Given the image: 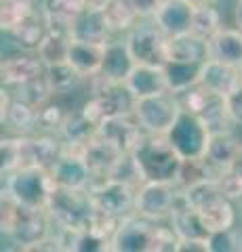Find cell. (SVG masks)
<instances>
[{
    "label": "cell",
    "mask_w": 242,
    "mask_h": 252,
    "mask_svg": "<svg viewBox=\"0 0 242 252\" xmlns=\"http://www.w3.org/2000/svg\"><path fill=\"white\" fill-rule=\"evenodd\" d=\"M177 242L179 238L171 225L165 227L139 215L122 219L112 233L114 252H175Z\"/></svg>",
    "instance_id": "1"
},
{
    "label": "cell",
    "mask_w": 242,
    "mask_h": 252,
    "mask_svg": "<svg viewBox=\"0 0 242 252\" xmlns=\"http://www.w3.org/2000/svg\"><path fill=\"white\" fill-rule=\"evenodd\" d=\"M133 160H135L143 181H165L177 183L183 168V158L171 145L167 135H152L143 132L137 145L133 147Z\"/></svg>",
    "instance_id": "2"
},
{
    "label": "cell",
    "mask_w": 242,
    "mask_h": 252,
    "mask_svg": "<svg viewBox=\"0 0 242 252\" xmlns=\"http://www.w3.org/2000/svg\"><path fill=\"white\" fill-rule=\"evenodd\" d=\"M53 219L46 208H28L2 195V233L21 250H32L49 235H53Z\"/></svg>",
    "instance_id": "3"
},
{
    "label": "cell",
    "mask_w": 242,
    "mask_h": 252,
    "mask_svg": "<svg viewBox=\"0 0 242 252\" xmlns=\"http://www.w3.org/2000/svg\"><path fill=\"white\" fill-rule=\"evenodd\" d=\"M49 215L59 231H82L97 223V208L91 189L55 187L49 200Z\"/></svg>",
    "instance_id": "4"
},
{
    "label": "cell",
    "mask_w": 242,
    "mask_h": 252,
    "mask_svg": "<svg viewBox=\"0 0 242 252\" xmlns=\"http://www.w3.org/2000/svg\"><path fill=\"white\" fill-rule=\"evenodd\" d=\"M2 177H4L2 195L28 208H46L53 189L57 187L51 172L38 166H23Z\"/></svg>",
    "instance_id": "5"
},
{
    "label": "cell",
    "mask_w": 242,
    "mask_h": 252,
    "mask_svg": "<svg viewBox=\"0 0 242 252\" xmlns=\"http://www.w3.org/2000/svg\"><path fill=\"white\" fill-rule=\"evenodd\" d=\"M91 195L101 220L118 225L122 219L135 215L137 187L131 183L118 179H104L91 185Z\"/></svg>",
    "instance_id": "6"
},
{
    "label": "cell",
    "mask_w": 242,
    "mask_h": 252,
    "mask_svg": "<svg viewBox=\"0 0 242 252\" xmlns=\"http://www.w3.org/2000/svg\"><path fill=\"white\" fill-rule=\"evenodd\" d=\"M210 135L213 130L208 128L205 120H200L196 114L187 112V109H181L177 122L167 132V139L185 162H196L207 156Z\"/></svg>",
    "instance_id": "7"
},
{
    "label": "cell",
    "mask_w": 242,
    "mask_h": 252,
    "mask_svg": "<svg viewBox=\"0 0 242 252\" xmlns=\"http://www.w3.org/2000/svg\"><path fill=\"white\" fill-rule=\"evenodd\" d=\"M181 101L177 94L171 91L152 94V97L137 99L135 103V120L143 128V132H152V135H167L171 126L177 122L179 114H181Z\"/></svg>",
    "instance_id": "8"
},
{
    "label": "cell",
    "mask_w": 242,
    "mask_h": 252,
    "mask_svg": "<svg viewBox=\"0 0 242 252\" xmlns=\"http://www.w3.org/2000/svg\"><path fill=\"white\" fill-rule=\"evenodd\" d=\"M97 80H99V86L93 91V97L82 107L97 122L105 120V118H114V116H133L137 99L129 91V86L124 82H107L99 76H97Z\"/></svg>",
    "instance_id": "9"
},
{
    "label": "cell",
    "mask_w": 242,
    "mask_h": 252,
    "mask_svg": "<svg viewBox=\"0 0 242 252\" xmlns=\"http://www.w3.org/2000/svg\"><path fill=\"white\" fill-rule=\"evenodd\" d=\"M127 44L137 63L165 65L169 61V36L152 21H139L127 34Z\"/></svg>",
    "instance_id": "10"
},
{
    "label": "cell",
    "mask_w": 242,
    "mask_h": 252,
    "mask_svg": "<svg viewBox=\"0 0 242 252\" xmlns=\"http://www.w3.org/2000/svg\"><path fill=\"white\" fill-rule=\"evenodd\" d=\"M179 101H181L183 109L196 114L200 120H205L213 132L232 130V120L228 107H225V97H219V94L205 89L202 84H196L190 91L179 94Z\"/></svg>",
    "instance_id": "11"
},
{
    "label": "cell",
    "mask_w": 242,
    "mask_h": 252,
    "mask_svg": "<svg viewBox=\"0 0 242 252\" xmlns=\"http://www.w3.org/2000/svg\"><path fill=\"white\" fill-rule=\"evenodd\" d=\"M179 195L177 183H165V181H143L137 187L135 215L162 223L169 220Z\"/></svg>",
    "instance_id": "12"
},
{
    "label": "cell",
    "mask_w": 242,
    "mask_h": 252,
    "mask_svg": "<svg viewBox=\"0 0 242 252\" xmlns=\"http://www.w3.org/2000/svg\"><path fill=\"white\" fill-rule=\"evenodd\" d=\"M49 172L57 187L91 189V183H93V172L80 149L66 147L55 160V164L49 168Z\"/></svg>",
    "instance_id": "13"
},
{
    "label": "cell",
    "mask_w": 242,
    "mask_h": 252,
    "mask_svg": "<svg viewBox=\"0 0 242 252\" xmlns=\"http://www.w3.org/2000/svg\"><path fill=\"white\" fill-rule=\"evenodd\" d=\"M44 72H46V65L42 63V59L38 57L36 51L13 53L9 57H4L2 65H0L2 86H6V89H17V86L42 76Z\"/></svg>",
    "instance_id": "14"
},
{
    "label": "cell",
    "mask_w": 242,
    "mask_h": 252,
    "mask_svg": "<svg viewBox=\"0 0 242 252\" xmlns=\"http://www.w3.org/2000/svg\"><path fill=\"white\" fill-rule=\"evenodd\" d=\"M242 149V141L232 130H219L210 135L207 156L202 158L210 177H221L228 170Z\"/></svg>",
    "instance_id": "15"
},
{
    "label": "cell",
    "mask_w": 242,
    "mask_h": 252,
    "mask_svg": "<svg viewBox=\"0 0 242 252\" xmlns=\"http://www.w3.org/2000/svg\"><path fill=\"white\" fill-rule=\"evenodd\" d=\"M97 135L110 141L122 154H131L133 147L137 145V141L141 139L143 128L135 120V116H114L99 122Z\"/></svg>",
    "instance_id": "16"
},
{
    "label": "cell",
    "mask_w": 242,
    "mask_h": 252,
    "mask_svg": "<svg viewBox=\"0 0 242 252\" xmlns=\"http://www.w3.org/2000/svg\"><path fill=\"white\" fill-rule=\"evenodd\" d=\"M80 152H82L84 160H87L89 168L93 172V183L91 185H95V183H99V181L110 177L114 166L120 162V158L124 156L118 147H114L110 141L99 137L97 132H95V137H93L89 143L80 149Z\"/></svg>",
    "instance_id": "17"
},
{
    "label": "cell",
    "mask_w": 242,
    "mask_h": 252,
    "mask_svg": "<svg viewBox=\"0 0 242 252\" xmlns=\"http://www.w3.org/2000/svg\"><path fill=\"white\" fill-rule=\"evenodd\" d=\"M194 9H196V4L187 2V0H165L152 19L169 38L181 36L192 32Z\"/></svg>",
    "instance_id": "18"
},
{
    "label": "cell",
    "mask_w": 242,
    "mask_h": 252,
    "mask_svg": "<svg viewBox=\"0 0 242 252\" xmlns=\"http://www.w3.org/2000/svg\"><path fill=\"white\" fill-rule=\"evenodd\" d=\"M200 84L210 93L219 94V97H228L230 93H234L242 84V67L208 57L202 63Z\"/></svg>",
    "instance_id": "19"
},
{
    "label": "cell",
    "mask_w": 242,
    "mask_h": 252,
    "mask_svg": "<svg viewBox=\"0 0 242 252\" xmlns=\"http://www.w3.org/2000/svg\"><path fill=\"white\" fill-rule=\"evenodd\" d=\"M72 40H82V42H97V44H107L112 40V28L107 23V17L104 9H93L87 6L78 19L74 21L72 30Z\"/></svg>",
    "instance_id": "20"
},
{
    "label": "cell",
    "mask_w": 242,
    "mask_h": 252,
    "mask_svg": "<svg viewBox=\"0 0 242 252\" xmlns=\"http://www.w3.org/2000/svg\"><path fill=\"white\" fill-rule=\"evenodd\" d=\"M135 65L137 61L133 57L127 40H110L105 44L99 78H104L107 82H127V78Z\"/></svg>",
    "instance_id": "21"
},
{
    "label": "cell",
    "mask_w": 242,
    "mask_h": 252,
    "mask_svg": "<svg viewBox=\"0 0 242 252\" xmlns=\"http://www.w3.org/2000/svg\"><path fill=\"white\" fill-rule=\"evenodd\" d=\"M99 122L93 118L87 109H69L64 126L59 130V137L64 141V145L69 149H82L89 141L95 137Z\"/></svg>",
    "instance_id": "22"
},
{
    "label": "cell",
    "mask_w": 242,
    "mask_h": 252,
    "mask_svg": "<svg viewBox=\"0 0 242 252\" xmlns=\"http://www.w3.org/2000/svg\"><path fill=\"white\" fill-rule=\"evenodd\" d=\"M64 250L74 252H107L112 250V229L95 223L82 231H59Z\"/></svg>",
    "instance_id": "23"
},
{
    "label": "cell",
    "mask_w": 242,
    "mask_h": 252,
    "mask_svg": "<svg viewBox=\"0 0 242 252\" xmlns=\"http://www.w3.org/2000/svg\"><path fill=\"white\" fill-rule=\"evenodd\" d=\"M124 84H127L129 91L135 94V99L152 97V94H160V93L169 91L165 67L162 65H145V63H137Z\"/></svg>",
    "instance_id": "24"
},
{
    "label": "cell",
    "mask_w": 242,
    "mask_h": 252,
    "mask_svg": "<svg viewBox=\"0 0 242 252\" xmlns=\"http://www.w3.org/2000/svg\"><path fill=\"white\" fill-rule=\"evenodd\" d=\"M104 53L105 44L72 40L68 53V63L76 69L82 80L84 78H97L101 72V63H104Z\"/></svg>",
    "instance_id": "25"
},
{
    "label": "cell",
    "mask_w": 242,
    "mask_h": 252,
    "mask_svg": "<svg viewBox=\"0 0 242 252\" xmlns=\"http://www.w3.org/2000/svg\"><path fill=\"white\" fill-rule=\"evenodd\" d=\"M208 57L242 67V30L221 28L208 40Z\"/></svg>",
    "instance_id": "26"
},
{
    "label": "cell",
    "mask_w": 242,
    "mask_h": 252,
    "mask_svg": "<svg viewBox=\"0 0 242 252\" xmlns=\"http://www.w3.org/2000/svg\"><path fill=\"white\" fill-rule=\"evenodd\" d=\"M165 76H167V84L169 91L173 94H181L185 91H190L192 86L200 84V72H202V63H194V61H177V59H169L165 65Z\"/></svg>",
    "instance_id": "27"
},
{
    "label": "cell",
    "mask_w": 242,
    "mask_h": 252,
    "mask_svg": "<svg viewBox=\"0 0 242 252\" xmlns=\"http://www.w3.org/2000/svg\"><path fill=\"white\" fill-rule=\"evenodd\" d=\"M49 19H46L44 11H36L26 17L17 28L11 32V36L17 40V44L21 46L23 51H38V46L44 40V36L49 34Z\"/></svg>",
    "instance_id": "28"
},
{
    "label": "cell",
    "mask_w": 242,
    "mask_h": 252,
    "mask_svg": "<svg viewBox=\"0 0 242 252\" xmlns=\"http://www.w3.org/2000/svg\"><path fill=\"white\" fill-rule=\"evenodd\" d=\"M2 120V126L9 128L11 135H36L38 130V109L13 94V103Z\"/></svg>",
    "instance_id": "29"
},
{
    "label": "cell",
    "mask_w": 242,
    "mask_h": 252,
    "mask_svg": "<svg viewBox=\"0 0 242 252\" xmlns=\"http://www.w3.org/2000/svg\"><path fill=\"white\" fill-rule=\"evenodd\" d=\"M169 59L205 63L208 59V40L192 32L169 38Z\"/></svg>",
    "instance_id": "30"
},
{
    "label": "cell",
    "mask_w": 242,
    "mask_h": 252,
    "mask_svg": "<svg viewBox=\"0 0 242 252\" xmlns=\"http://www.w3.org/2000/svg\"><path fill=\"white\" fill-rule=\"evenodd\" d=\"M84 9H87L84 0H46L42 6L46 19H49V26L68 32L72 30L74 21Z\"/></svg>",
    "instance_id": "31"
},
{
    "label": "cell",
    "mask_w": 242,
    "mask_h": 252,
    "mask_svg": "<svg viewBox=\"0 0 242 252\" xmlns=\"http://www.w3.org/2000/svg\"><path fill=\"white\" fill-rule=\"evenodd\" d=\"M69 44H72V34H69L68 30L51 28L36 53H38V57L42 59L44 65H55V63L68 61Z\"/></svg>",
    "instance_id": "32"
},
{
    "label": "cell",
    "mask_w": 242,
    "mask_h": 252,
    "mask_svg": "<svg viewBox=\"0 0 242 252\" xmlns=\"http://www.w3.org/2000/svg\"><path fill=\"white\" fill-rule=\"evenodd\" d=\"M104 13L114 34H122V32L129 34L139 21H143L131 0H110V4L104 9Z\"/></svg>",
    "instance_id": "33"
},
{
    "label": "cell",
    "mask_w": 242,
    "mask_h": 252,
    "mask_svg": "<svg viewBox=\"0 0 242 252\" xmlns=\"http://www.w3.org/2000/svg\"><path fill=\"white\" fill-rule=\"evenodd\" d=\"M221 28H223L221 15L213 6V2L196 4V9H194V21H192V34L205 38V40H210Z\"/></svg>",
    "instance_id": "34"
},
{
    "label": "cell",
    "mask_w": 242,
    "mask_h": 252,
    "mask_svg": "<svg viewBox=\"0 0 242 252\" xmlns=\"http://www.w3.org/2000/svg\"><path fill=\"white\" fill-rule=\"evenodd\" d=\"M34 0H0V26L2 32H11L34 13Z\"/></svg>",
    "instance_id": "35"
},
{
    "label": "cell",
    "mask_w": 242,
    "mask_h": 252,
    "mask_svg": "<svg viewBox=\"0 0 242 252\" xmlns=\"http://www.w3.org/2000/svg\"><path fill=\"white\" fill-rule=\"evenodd\" d=\"M13 94H15L17 99L26 101V103L34 105L36 109L40 107V105H44L49 99L55 97V93H53L49 80H46V74L38 76V78H34V80H30V82L21 84V86H17Z\"/></svg>",
    "instance_id": "36"
},
{
    "label": "cell",
    "mask_w": 242,
    "mask_h": 252,
    "mask_svg": "<svg viewBox=\"0 0 242 252\" xmlns=\"http://www.w3.org/2000/svg\"><path fill=\"white\" fill-rule=\"evenodd\" d=\"M46 80H49L51 89L55 94H64V93H69L74 89V86L82 80L80 76H78L76 69L69 65L68 61L64 63H55V65H46Z\"/></svg>",
    "instance_id": "37"
},
{
    "label": "cell",
    "mask_w": 242,
    "mask_h": 252,
    "mask_svg": "<svg viewBox=\"0 0 242 252\" xmlns=\"http://www.w3.org/2000/svg\"><path fill=\"white\" fill-rule=\"evenodd\" d=\"M69 109H66L57 101L49 99L44 105L38 107V130L36 132H51V135H59L61 126H64Z\"/></svg>",
    "instance_id": "38"
},
{
    "label": "cell",
    "mask_w": 242,
    "mask_h": 252,
    "mask_svg": "<svg viewBox=\"0 0 242 252\" xmlns=\"http://www.w3.org/2000/svg\"><path fill=\"white\" fill-rule=\"evenodd\" d=\"M0 154H2V175L21 168L23 158V135H9L0 143Z\"/></svg>",
    "instance_id": "39"
},
{
    "label": "cell",
    "mask_w": 242,
    "mask_h": 252,
    "mask_svg": "<svg viewBox=\"0 0 242 252\" xmlns=\"http://www.w3.org/2000/svg\"><path fill=\"white\" fill-rule=\"evenodd\" d=\"M208 252H242V233L234 227L210 233Z\"/></svg>",
    "instance_id": "40"
},
{
    "label": "cell",
    "mask_w": 242,
    "mask_h": 252,
    "mask_svg": "<svg viewBox=\"0 0 242 252\" xmlns=\"http://www.w3.org/2000/svg\"><path fill=\"white\" fill-rule=\"evenodd\" d=\"M217 179H219L223 191L228 193L232 200L242 198V149H240V154H238L236 160H234L232 166Z\"/></svg>",
    "instance_id": "41"
},
{
    "label": "cell",
    "mask_w": 242,
    "mask_h": 252,
    "mask_svg": "<svg viewBox=\"0 0 242 252\" xmlns=\"http://www.w3.org/2000/svg\"><path fill=\"white\" fill-rule=\"evenodd\" d=\"M225 107H228L232 124L242 126V84L234 93H230L228 97H225Z\"/></svg>",
    "instance_id": "42"
},
{
    "label": "cell",
    "mask_w": 242,
    "mask_h": 252,
    "mask_svg": "<svg viewBox=\"0 0 242 252\" xmlns=\"http://www.w3.org/2000/svg\"><path fill=\"white\" fill-rule=\"evenodd\" d=\"M131 2L141 19H152L154 13L160 9V4L165 2V0H131Z\"/></svg>",
    "instance_id": "43"
},
{
    "label": "cell",
    "mask_w": 242,
    "mask_h": 252,
    "mask_svg": "<svg viewBox=\"0 0 242 252\" xmlns=\"http://www.w3.org/2000/svg\"><path fill=\"white\" fill-rule=\"evenodd\" d=\"M175 252H208V240H179Z\"/></svg>",
    "instance_id": "44"
},
{
    "label": "cell",
    "mask_w": 242,
    "mask_h": 252,
    "mask_svg": "<svg viewBox=\"0 0 242 252\" xmlns=\"http://www.w3.org/2000/svg\"><path fill=\"white\" fill-rule=\"evenodd\" d=\"M234 21H236V28L242 30V0H236V6H234Z\"/></svg>",
    "instance_id": "45"
},
{
    "label": "cell",
    "mask_w": 242,
    "mask_h": 252,
    "mask_svg": "<svg viewBox=\"0 0 242 252\" xmlns=\"http://www.w3.org/2000/svg\"><path fill=\"white\" fill-rule=\"evenodd\" d=\"M87 6H93V9H105L110 4V0H84Z\"/></svg>",
    "instance_id": "46"
},
{
    "label": "cell",
    "mask_w": 242,
    "mask_h": 252,
    "mask_svg": "<svg viewBox=\"0 0 242 252\" xmlns=\"http://www.w3.org/2000/svg\"><path fill=\"white\" fill-rule=\"evenodd\" d=\"M187 2H192V4H205V2H215V0H187Z\"/></svg>",
    "instance_id": "47"
}]
</instances>
